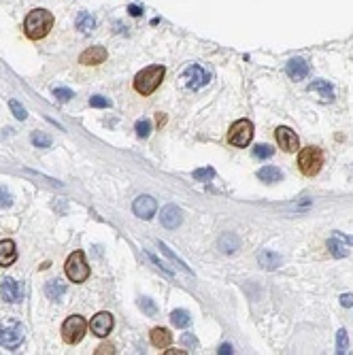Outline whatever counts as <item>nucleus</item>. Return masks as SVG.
Masks as SVG:
<instances>
[{"instance_id": "obj_32", "label": "nucleus", "mask_w": 353, "mask_h": 355, "mask_svg": "<svg viewBox=\"0 0 353 355\" xmlns=\"http://www.w3.org/2000/svg\"><path fill=\"white\" fill-rule=\"evenodd\" d=\"M149 132H151V121L149 119H138L137 121V134L140 138H147L149 136Z\"/></svg>"}, {"instance_id": "obj_19", "label": "nucleus", "mask_w": 353, "mask_h": 355, "mask_svg": "<svg viewBox=\"0 0 353 355\" xmlns=\"http://www.w3.org/2000/svg\"><path fill=\"white\" fill-rule=\"evenodd\" d=\"M257 179H262L264 183H276L283 179V172H281L276 166H264L257 170Z\"/></svg>"}, {"instance_id": "obj_39", "label": "nucleus", "mask_w": 353, "mask_h": 355, "mask_svg": "<svg viewBox=\"0 0 353 355\" xmlns=\"http://www.w3.org/2000/svg\"><path fill=\"white\" fill-rule=\"evenodd\" d=\"M340 304H343V306H353V294H343V296H340Z\"/></svg>"}, {"instance_id": "obj_4", "label": "nucleus", "mask_w": 353, "mask_h": 355, "mask_svg": "<svg viewBox=\"0 0 353 355\" xmlns=\"http://www.w3.org/2000/svg\"><path fill=\"white\" fill-rule=\"evenodd\" d=\"M64 270H66V277L73 283H83L90 277V266L85 262L83 251H73L68 255L66 264H64Z\"/></svg>"}, {"instance_id": "obj_23", "label": "nucleus", "mask_w": 353, "mask_h": 355, "mask_svg": "<svg viewBox=\"0 0 353 355\" xmlns=\"http://www.w3.org/2000/svg\"><path fill=\"white\" fill-rule=\"evenodd\" d=\"M309 92H319L326 100H332L334 98V87L328 83V81H313V83L309 85Z\"/></svg>"}, {"instance_id": "obj_15", "label": "nucleus", "mask_w": 353, "mask_h": 355, "mask_svg": "<svg viewBox=\"0 0 353 355\" xmlns=\"http://www.w3.org/2000/svg\"><path fill=\"white\" fill-rule=\"evenodd\" d=\"M104 60H107V49L104 47H90L79 56V62L85 64V66H96V64H102Z\"/></svg>"}, {"instance_id": "obj_1", "label": "nucleus", "mask_w": 353, "mask_h": 355, "mask_svg": "<svg viewBox=\"0 0 353 355\" xmlns=\"http://www.w3.org/2000/svg\"><path fill=\"white\" fill-rule=\"evenodd\" d=\"M51 28H54V15L47 9H34L23 19V32H26V37L30 40L45 38Z\"/></svg>"}, {"instance_id": "obj_34", "label": "nucleus", "mask_w": 353, "mask_h": 355, "mask_svg": "<svg viewBox=\"0 0 353 355\" xmlns=\"http://www.w3.org/2000/svg\"><path fill=\"white\" fill-rule=\"evenodd\" d=\"M90 107H94V109H107V107H111V100H109V98H104V96H92L90 98Z\"/></svg>"}, {"instance_id": "obj_29", "label": "nucleus", "mask_w": 353, "mask_h": 355, "mask_svg": "<svg viewBox=\"0 0 353 355\" xmlns=\"http://www.w3.org/2000/svg\"><path fill=\"white\" fill-rule=\"evenodd\" d=\"M9 109H11V113H13V115H15V119H20V121H23V119H26V117H28V111H26V109H23V107H21V104H20V102H17V100H13V98H11V100H9Z\"/></svg>"}, {"instance_id": "obj_8", "label": "nucleus", "mask_w": 353, "mask_h": 355, "mask_svg": "<svg viewBox=\"0 0 353 355\" xmlns=\"http://www.w3.org/2000/svg\"><path fill=\"white\" fill-rule=\"evenodd\" d=\"M275 138H276V143H279V147L285 151V153H294V151H298V147H300V141H298V136H296V132L292 130V128H287V126H279L275 130Z\"/></svg>"}, {"instance_id": "obj_9", "label": "nucleus", "mask_w": 353, "mask_h": 355, "mask_svg": "<svg viewBox=\"0 0 353 355\" xmlns=\"http://www.w3.org/2000/svg\"><path fill=\"white\" fill-rule=\"evenodd\" d=\"M132 211H134V215L137 217H140V219H151L156 215V211H157V202H156V198L154 196H147V194H143V196H138L137 200H134V205H132Z\"/></svg>"}, {"instance_id": "obj_24", "label": "nucleus", "mask_w": 353, "mask_h": 355, "mask_svg": "<svg viewBox=\"0 0 353 355\" xmlns=\"http://www.w3.org/2000/svg\"><path fill=\"white\" fill-rule=\"evenodd\" d=\"M94 26H96V19H94V15H90V13H79V17H77V28L83 34H87V32H92L94 30Z\"/></svg>"}, {"instance_id": "obj_21", "label": "nucleus", "mask_w": 353, "mask_h": 355, "mask_svg": "<svg viewBox=\"0 0 353 355\" xmlns=\"http://www.w3.org/2000/svg\"><path fill=\"white\" fill-rule=\"evenodd\" d=\"M170 323L175 328H187L192 323V315L185 311V308H176V311L170 313Z\"/></svg>"}, {"instance_id": "obj_22", "label": "nucleus", "mask_w": 353, "mask_h": 355, "mask_svg": "<svg viewBox=\"0 0 353 355\" xmlns=\"http://www.w3.org/2000/svg\"><path fill=\"white\" fill-rule=\"evenodd\" d=\"M45 294L49 300H62V296L66 294V285L60 281H49L45 285Z\"/></svg>"}, {"instance_id": "obj_36", "label": "nucleus", "mask_w": 353, "mask_h": 355, "mask_svg": "<svg viewBox=\"0 0 353 355\" xmlns=\"http://www.w3.org/2000/svg\"><path fill=\"white\" fill-rule=\"evenodd\" d=\"M11 202H13V196H11V191L7 187H0V208L11 206Z\"/></svg>"}, {"instance_id": "obj_25", "label": "nucleus", "mask_w": 353, "mask_h": 355, "mask_svg": "<svg viewBox=\"0 0 353 355\" xmlns=\"http://www.w3.org/2000/svg\"><path fill=\"white\" fill-rule=\"evenodd\" d=\"M32 145L34 147H40V149H47V147H51V136L49 134H45V132H32Z\"/></svg>"}, {"instance_id": "obj_41", "label": "nucleus", "mask_w": 353, "mask_h": 355, "mask_svg": "<svg viewBox=\"0 0 353 355\" xmlns=\"http://www.w3.org/2000/svg\"><path fill=\"white\" fill-rule=\"evenodd\" d=\"M128 11H130L132 17H138V15H140V9L137 7V4H130V7H128Z\"/></svg>"}, {"instance_id": "obj_17", "label": "nucleus", "mask_w": 353, "mask_h": 355, "mask_svg": "<svg viewBox=\"0 0 353 355\" xmlns=\"http://www.w3.org/2000/svg\"><path fill=\"white\" fill-rule=\"evenodd\" d=\"M257 262H260L262 268H266V270H275V268H279L281 262H283V260H281V255H279V253L270 251V249H264V251L257 253Z\"/></svg>"}, {"instance_id": "obj_18", "label": "nucleus", "mask_w": 353, "mask_h": 355, "mask_svg": "<svg viewBox=\"0 0 353 355\" xmlns=\"http://www.w3.org/2000/svg\"><path fill=\"white\" fill-rule=\"evenodd\" d=\"M151 342H154V347L164 349L173 342V334L166 328H156V330H151Z\"/></svg>"}, {"instance_id": "obj_40", "label": "nucleus", "mask_w": 353, "mask_h": 355, "mask_svg": "<svg viewBox=\"0 0 353 355\" xmlns=\"http://www.w3.org/2000/svg\"><path fill=\"white\" fill-rule=\"evenodd\" d=\"M217 353H221V355H226V353H228V355H230V353H232V345H221V347H219V351H217Z\"/></svg>"}, {"instance_id": "obj_3", "label": "nucleus", "mask_w": 353, "mask_h": 355, "mask_svg": "<svg viewBox=\"0 0 353 355\" xmlns=\"http://www.w3.org/2000/svg\"><path fill=\"white\" fill-rule=\"evenodd\" d=\"M323 166V153L319 147H307L298 155V168L304 177H315Z\"/></svg>"}, {"instance_id": "obj_10", "label": "nucleus", "mask_w": 353, "mask_h": 355, "mask_svg": "<svg viewBox=\"0 0 353 355\" xmlns=\"http://www.w3.org/2000/svg\"><path fill=\"white\" fill-rule=\"evenodd\" d=\"M183 79H185V85L190 87V90H198V87L207 85L211 81V75L202 71V66H198V64H194V66H187L185 73H183Z\"/></svg>"}, {"instance_id": "obj_7", "label": "nucleus", "mask_w": 353, "mask_h": 355, "mask_svg": "<svg viewBox=\"0 0 353 355\" xmlns=\"http://www.w3.org/2000/svg\"><path fill=\"white\" fill-rule=\"evenodd\" d=\"M85 330H87L85 319L79 317V315H73L62 325V338L66 345H77V342H81V338L85 336Z\"/></svg>"}, {"instance_id": "obj_35", "label": "nucleus", "mask_w": 353, "mask_h": 355, "mask_svg": "<svg viewBox=\"0 0 353 355\" xmlns=\"http://www.w3.org/2000/svg\"><path fill=\"white\" fill-rule=\"evenodd\" d=\"M160 249H162V253H164V255H168V258H170V260H173V262H175V264H176V266H181V268H183L185 272H190V268H187V266L183 264V262H181L179 258H176V255H175L173 251H170V249H168L166 245H164V243H160Z\"/></svg>"}, {"instance_id": "obj_26", "label": "nucleus", "mask_w": 353, "mask_h": 355, "mask_svg": "<svg viewBox=\"0 0 353 355\" xmlns=\"http://www.w3.org/2000/svg\"><path fill=\"white\" fill-rule=\"evenodd\" d=\"M138 306L143 308V313L147 317H156L157 315V306L151 298H138Z\"/></svg>"}, {"instance_id": "obj_5", "label": "nucleus", "mask_w": 353, "mask_h": 355, "mask_svg": "<svg viewBox=\"0 0 353 355\" xmlns=\"http://www.w3.org/2000/svg\"><path fill=\"white\" fill-rule=\"evenodd\" d=\"M23 325L20 321H4L0 323V347L4 349H17L23 342Z\"/></svg>"}, {"instance_id": "obj_33", "label": "nucleus", "mask_w": 353, "mask_h": 355, "mask_svg": "<svg viewBox=\"0 0 353 355\" xmlns=\"http://www.w3.org/2000/svg\"><path fill=\"white\" fill-rule=\"evenodd\" d=\"M54 96H56L58 102H68L75 94L68 90V87H56V90H54Z\"/></svg>"}, {"instance_id": "obj_31", "label": "nucleus", "mask_w": 353, "mask_h": 355, "mask_svg": "<svg viewBox=\"0 0 353 355\" xmlns=\"http://www.w3.org/2000/svg\"><path fill=\"white\" fill-rule=\"evenodd\" d=\"M215 177V170L211 166L207 168H198V170H194V179L196 181H211V179Z\"/></svg>"}, {"instance_id": "obj_28", "label": "nucleus", "mask_w": 353, "mask_h": 355, "mask_svg": "<svg viewBox=\"0 0 353 355\" xmlns=\"http://www.w3.org/2000/svg\"><path fill=\"white\" fill-rule=\"evenodd\" d=\"M254 155L257 160H268L275 155V147H270V145H257V147H254Z\"/></svg>"}, {"instance_id": "obj_20", "label": "nucleus", "mask_w": 353, "mask_h": 355, "mask_svg": "<svg viewBox=\"0 0 353 355\" xmlns=\"http://www.w3.org/2000/svg\"><path fill=\"white\" fill-rule=\"evenodd\" d=\"M238 247H240V241H238L236 234H232V232H228V234H223L219 238V249L223 253H234Z\"/></svg>"}, {"instance_id": "obj_6", "label": "nucleus", "mask_w": 353, "mask_h": 355, "mask_svg": "<svg viewBox=\"0 0 353 355\" xmlns=\"http://www.w3.org/2000/svg\"><path fill=\"white\" fill-rule=\"evenodd\" d=\"M254 138V124L249 119H238L234 121L228 130V143L234 147H247Z\"/></svg>"}, {"instance_id": "obj_12", "label": "nucleus", "mask_w": 353, "mask_h": 355, "mask_svg": "<svg viewBox=\"0 0 353 355\" xmlns=\"http://www.w3.org/2000/svg\"><path fill=\"white\" fill-rule=\"evenodd\" d=\"M0 296H2V300L7 302H21L23 298V285L17 283L15 279H4L2 283H0Z\"/></svg>"}, {"instance_id": "obj_38", "label": "nucleus", "mask_w": 353, "mask_h": 355, "mask_svg": "<svg viewBox=\"0 0 353 355\" xmlns=\"http://www.w3.org/2000/svg\"><path fill=\"white\" fill-rule=\"evenodd\" d=\"M111 355V353H115V349L111 347V345H100L98 349H96V355Z\"/></svg>"}, {"instance_id": "obj_16", "label": "nucleus", "mask_w": 353, "mask_h": 355, "mask_svg": "<svg viewBox=\"0 0 353 355\" xmlns=\"http://www.w3.org/2000/svg\"><path fill=\"white\" fill-rule=\"evenodd\" d=\"M17 260V249H15V243L13 241H0V266L7 268L13 262Z\"/></svg>"}, {"instance_id": "obj_27", "label": "nucleus", "mask_w": 353, "mask_h": 355, "mask_svg": "<svg viewBox=\"0 0 353 355\" xmlns=\"http://www.w3.org/2000/svg\"><path fill=\"white\" fill-rule=\"evenodd\" d=\"M347 349H349V336H347V330H338V334H336V353L345 355Z\"/></svg>"}, {"instance_id": "obj_14", "label": "nucleus", "mask_w": 353, "mask_h": 355, "mask_svg": "<svg viewBox=\"0 0 353 355\" xmlns=\"http://www.w3.org/2000/svg\"><path fill=\"white\" fill-rule=\"evenodd\" d=\"M287 71V77L294 79V81H302L304 77L309 75V64L302 60V57H292L285 66Z\"/></svg>"}, {"instance_id": "obj_30", "label": "nucleus", "mask_w": 353, "mask_h": 355, "mask_svg": "<svg viewBox=\"0 0 353 355\" xmlns=\"http://www.w3.org/2000/svg\"><path fill=\"white\" fill-rule=\"evenodd\" d=\"M328 249H330L332 255H336V258H345V255H347V249L338 243V236H334V238L328 241Z\"/></svg>"}, {"instance_id": "obj_37", "label": "nucleus", "mask_w": 353, "mask_h": 355, "mask_svg": "<svg viewBox=\"0 0 353 355\" xmlns=\"http://www.w3.org/2000/svg\"><path fill=\"white\" fill-rule=\"evenodd\" d=\"M181 342H183L185 347H198V340L194 338L192 334H183V336H181Z\"/></svg>"}, {"instance_id": "obj_11", "label": "nucleus", "mask_w": 353, "mask_h": 355, "mask_svg": "<svg viewBox=\"0 0 353 355\" xmlns=\"http://www.w3.org/2000/svg\"><path fill=\"white\" fill-rule=\"evenodd\" d=\"M90 330L98 338H107L109 332L113 330V315L111 313H98L96 317L90 321Z\"/></svg>"}, {"instance_id": "obj_2", "label": "nucleus", "mask_w": 353, "mask_h": 355, "mask_svg": "<svg viewBox=\"0 0 353 355\" xmlns=\"http://www.w3.org/2000/svg\"><path fill=\"white\" fill-rule=\"evenodd\" d=\"M164 75H166V68L160 66V64H154V66L143 68L137 77H134V90L143 96H149L160 87V83L164 81Z\"/></svg>"}, {"instance_id": "obj_13", "label": "nucleus", "mask_w": 353, "mask_h": 355, "mask_svg": "<svg viewBox=\"0 0 353 355\" xmlns=\"http://www.w3.org/2000/svg\"><path fill=\"white\" fill-rule=\"evenodd\" d=\"M160 221H162L164 228L175 230V228H179L181 221H183V213H181V208H179V206H175V205H166V206H164L162 211H160Z\"/></svg>"}]
</instances>
